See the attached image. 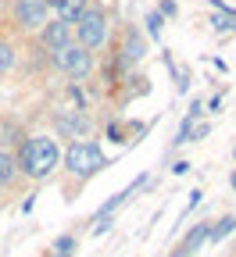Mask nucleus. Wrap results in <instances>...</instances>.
I'll return each instance as SVG.
<instances>
[{"instance_id": "11", "label": "nucleus", "mask_w": 236, "mask_h": 257, "mask_svg": "<svg viewBox=\"0 0 236 257\" xmlns=\"http://www.w3.org/2000/svg\"><path fill=\"white\" fill-rule=\"evenodd\" d=\"M229 232H236V218H232V214H225L222 221H215V225H211V243H218V239H225Z\"/></svg>"}, {"instance_id": "20", "label": "nucleus", "mask_w": 236, "mask_h": 257, "mask_svg": "<svg viewBox=\"0 0 236 257\" xmlns=\"http://www.w3.org/2000/svg\"><path fill=\"white\" fill-rule=\"evenodd\" d=\"M229 182H232V189H236V172H232V179H229Z\"/></svg>"}, {"instance_id": "10", "label": "nucleus", "mask_w": 236, "mask_h": 257, "mask_svg": "<svg viewBox=\"0 0 236 257\" xmlns=\"http://www.w3.org/2000/svg\"><path fill=\"white\" fill-rule=\"evenodd\" d=\"M15 172H18V157L0 150V182H11V179H15Z\"/></svg>"}, {"instance_id": "4", "label": "nucleus", "mask_w": 236, "mask_h": 257, "mask_svg": "<svg viewBox=\"0 0 236 257\" xmlns=\"http://www.w3.org/2000/svg\"><path fill=\"white\" fill-rule=\"evenodd\" d=\"M54 61H57V68L68 72V75H86L90 64H93V61H90V50H86V47H72V43L61 47Z\"/></svg>"}, {"instance_id": "7", "label": "nucleus", "mask_w": 236, "mask_h": 257, "mask_svg": "<svg viewBox=\"0 0 236 257\" xmlns=\"http://www.w3.org/2000/svg\"><path fill=\"white\" fill-rule=\"evenodd\" d=\"M208 239H211V225H208V221H200V225H193V229L186 232V239H183V250H186V253H197V250L204 246Z\"/></svg>"}, {"instance_id": "5", "label": "nucleus", "mask_w": 236, "mask_h": 257, "mask_svg": "<svg viewBox=\"0 0 236 257\" xmlns=\"http://www.w3.org/2000/svg\"><path fill=\"white\" fill-rule=\"evenodd\" d=\"M15 18H18L22 29L47 25V4H43V0H18V4H15Z\"/></svg>"}, {"instance_id": "21", "label": "nucleus", "mask_w": 236, "mask_h": 257, "mask_svg": "<svg viewBox=\"0 0 236 257\" xmlns=\"http://www.w3.org/2000/svg\"><path fill=\"white\" fill-rule=\"evenodd\" d=\"M232 157H236V150H232Z\"/></svg>"}, {"instance_id": "8", "label": "nucleus", "mask_w": 236, "mask_h": 257, "mask_svg": "<svg viewBox=\"0 0 236 257\" xmlns=\"http://www.w3.org/2000/svg\"><path fill=\"white\" fill-rule=\"evenodd\" d=\"M43 40H47L54 50L68 47V22H50V25L43 29Z\"/></svg>"}, {"instance_id": "19", "label": "nucleus", "mask_w": 236, "mask_h": 257, "mask_svg": "<svg viewBox=\"0 0 236 257\" xmlns=\"http://www.w3.org/2000/svg\"><path fill=\"white\" fill-rule=\"evenodd\" d=\"M172 257H190V253H186V250H183V246H179V250H176V253H172Z\"/></svg>"}, {"instance_id": "3", "label": "nucleus", "mask_w": 236, "mask_h": 257, "mask_svg": "<svg viewBox=\"0 0 236 257\" xmlns=\"http://www.w3.org/2000/svg\"><path fill=\"white\" fill-rule=\"evenodd\" d=\"M75 32H79V47L97 50L100 43L108 40V22H104V15H100V11H86V15L79 18Z\"/></svg>"}, {"instance_id": "15", "label": "nucleus", "mask_w": 236, "mask_h": 257, "mask_svg": "<svg viewBox=\"0 0 236 257\" xmlns=\"http://www.w3.org/2000/svg\"><path fill=\"white\" fill-rule=\"evenodd\" d=\"M108 229H111V218H100V221L93 225V236H104Z\"/></svg>"}, {"instance_id": "14", "label": "nucleus", "mask_w": 236, "mask_h": 257, "mask_svg": "<svg viewBox=\"0 0 236 257\" xmlns=\"http://www.w3.org/2000/svg\"><path fill=\"white\" fill-rule=\"evenodd\" d=\"M147 29H150V36H158V32H161V11H150V15H147Z\"/></svg>"}, {"instance_id": "18", "label": "nucleus", "mask_w": 236, "mask_h": 257, "mask_svg": "<svg viewBox=\"0 0 236 257\" xmlns=\"http://www.w3.org/2000/svg\"><path fill=\"white\" fill-rule=\"evenodd\" d=\"M43 4H47V8H61V0H43Z\"/></svg>"}, {"instance_id": "2", "label": "nucleus", "mask_w": 236, "mask_h": 257, "mask_svg": "<svg viewBox=\"0 0 236 257\" xmlns=\"http://www.w3.org/2000/svg\"><path fill=\"white\" fill-rule=\"evenodd\" d=\"M64 165H68L72 175H93V172L104 168V154H100V147L90 143V140H75L68 150H64Z\"/></svg>"}, {"instance_id": "9", "label": "nucleus", "mask_w": 236, "mask_h": 257, "mask_svg": "<svg viewBox=\"0 0 236 257\" xmlns=\"http://www.w3.org/2000/svg\"><path fill=\"white\" fill-rule=\"evenodd\" d=\"M61 22H79L86 15V0H61Z\"/></svg>"}, {"instance_id": "13", "label": "nucleus", "mask_w": 236, "mask_h": 257, "mask_svg": "<svg viewBox=\"0 0 236 257\" xmlns=\"http://www.w3.org/2000/svg\"><path fill=\"white\" fill-rule=\"evenodd\" d=\"M11 64H15V50L8 43H0V72H8Z\"/></svg>"}, {"instance_id": "12", "label": "nucleus", "mask_w": 236, "mask_h": 257, "mask_svg": "<svg viewBox=\"0 0 236 257\" xmlns=\"http://www.w3.org/2000/svg\"><path fill=\"white\" fill-rule=\"evenodd\" d=\"M57 133H64V136L86 133V118H57Z\"/></svg>"}, {"instance_id": "6", "label": "nucleus", "mask_w": 236, "mask_h": 257, "mask_svg": "<svg viewBox=\"0 0 236 257\" xmlns=\"http://www.w3.org/2000/svg\"><path fill=\"white\" fill-rule=\"evenodd\" d=\"M143 54H147V43L136 36V32H129V36H125V47L118 50V64H122V68H132Z\"/></svg>"}, {"instance_id": "16", "label": "nucleus", "mask_w": 236, "mask_h": 257, "mask_svg": "<svg viewBox=\"0 0 236 257\" xmlns=\"http://www.w3.org/2000/svg\"><path fill=\"white\" fill-rule=\"evenodd\" d=\"M158 11H161V18H165V15H176V4H172V0H165V4H161Z\"/></svg>"}, {"instance_id": "1", "label": "nucleus", "mask_w": 236, "mask_h": 257, "mask_svg": "<svg viewBox=\"0 0 236 257\" xmlns=\"http://www.w3.org/2000/svg\"><path fill=\"white\" fill-rule=\"evenodd\" d=\"M57 143L50 136H32L25 140L22 154H18V168L29 175V179H47L54 168H57Z\"/></svg>"}, {"instance_id": "17", "label": "nucleus", "mask_w": 236, "mask_h": 257, "mask_svg": "<svg viewBox=\"0 0 236 257\" xmlns=\"http://www.w3.org/2000/svg\"><path fill=\"white\" fill-rule=\"evenodd\" d=\"M172 172H176V175H186V172H190V165H186V161H179V165H172Z\"/></svg>"}]
</instances>
